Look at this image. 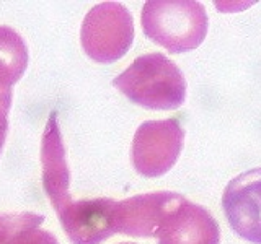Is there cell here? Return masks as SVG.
I'll return each instance as SVG.
<instances>
[{"label":"cell","instance_id":"6da1fadb","mask_svg":"<svg viewBox=\"0 0 261 244\" xmlns=\"http://www.w3.org/2000/svg\"><path fill=\"white\" fill-rule=\"evenodd\" d=\"M113 85L147 109H176L186 98V80L181 70L160 52L137 57L113 80Z\"/></svg>","mask_w":261,"mask_h":244},{"label":"cell","instance_id":"7a4b0ae2","mask_svg":"<svg viewBox=\"0 0 261 244\" xmlns=\"http://www.w3.org/2000/svg\"><path fill=\"white\" fill-rule=\"evenodd\" d=\"M147 38L171 54L193 51L207 35V13L194 0H149L141 15Z\"/></svg>","mask_w":261,"mask_h":244},{"label":"cell","instance_id":"3957f363","mask_svg":"<svg viewBox=\"0 0 261 244\" xmlns=\"http://www.w3.org/2000/svg\"><path fill=\"white\" fill-rule=\"evenodd\" d=\"M134 23L129 10L118 2H103L87 13L80 28L84 52L95 62L110 64L129 51Z\"/></svg>","mask_w":261,"mask_h":244},{"label":"cell","instance_id":"277c9868","mask_svg":"<svg viewBox=\"0 0 261 244\" xmlns=\"http://www.w3.org/2000/svg\"><path fill=\"white\" fill-rule=\"evenodd\" d=\"M185 130L176 119L147 120L134 134L130 158L136 171L145 177H159L175 166L183 150Z\"/></svg>","mask_w":261,"mask_h":244},{"label":"cell","instance_id":"5b68a950","mask_svg":"<svg viewBox=\"0 0 261 244\" xmlns=\"http://www.w3.org/2000/svg\"><path fill=\"white\" fill-rule=\"evenodd\" d=\"M183 200V195L168 191L114 200L111 210L113 231L134 238H155L163 218Z\"/></svg>","mask_w":261,"mask_h":244},{"label":"cell","instance_id":"8992f818","mask_svg":"<svg viewBox=\"0 0 261 244\" xmlns=\"http://www.w3.org/2000/svg\"><path fill=\"white\" fill-rule=\"evenodd\" d=\"M222 207L240 238L261 244V168L245 171L227 184Z\"/></svg>","mask_w":261,"mask_h":244},{"label":"cell","instance_id":"52a82bcc","mask_svg":"<svg viewBox=\"0 0 261 244\" xmlns=\"http://www.w3.org/2000/svg\"><path fill=\"white\" fill-rule=\"evenodd\" d=\"M155 238L159 244H219L220 231L209 210L185 199L163 218Z\"/></svg>","mask_w":261,"mask_h":244},{"label":"cell","instance_id":"ba28073f","mask_svg":"<svg viewBox=\"0 0 261 244\" xmlns=\"http://www.w3.org/2000/svg\"><path fill=\"white\" fill-rule=\"evenodd\" d=\"M113 203V199L72 200L61 214H57L70 242L100 244L114 234L111 223Z\"/></svg>","mask_w":261,"mask_h":244},{"label":"cell","instance_id":"9c48e42d","mask_svg":"<svg viewBox=\"0 0 261 244\" xmlns=\"http://www.w3.org/2000/svg\"><path fill=\"white\" fill-rule=\"evenodd\" d=\"M41 165H43L44 191L51 199L56 214H61L73 199L70 195V169L65 160L56 111L51 112L44 127L43 142H41Z\"/></svg>","mask_w":261,"mask_h":244},{"label":"cell","instance_id":"30bf717a","mask_svg":"<svg viewBox=\"0 0 261 244\" xmlns=\"http://www.w3.org/2000/svg\"><path fill=\"white\" fill-rule=\"evenodd\" d=\"M28 65V47L15 29L0 26V88L12 89Z\"/></svg>","mask_w":261,"mask_h":244},{"label":"cell","instance_id":"8fae6325","mask_svg":"<svg viewBox=\"0 0 261 244\" xmlns=\"http://www.w3.org/2000/svg\"><path fill=\"white\" fill-rule=\"evenodd\" d=\"M44 222V215L39 214H0V244L10 236L27 228H38Z\"/></svg>","mask_w":261,"mask_h":244},{"label":"cell","instance_id":"7c38bea8","mask_svg":"<svg viewBox=\"0 0 261 244\" xmlns=\"http://www.w3.org/2000/svg\"><path fill=\"white\" fill-rule=\"evenodd\" d=\"M2 244H59V242H57L53 233L39 230L38 226V228H27V230L15 233Z\"/></svg>","mask_w":261,"mask_h":244},{"label":"cell","instance_id":"4fadbf2b","mask_svg":"<svg viewBox=\"0 0 261 244\" xmlns=\"http://www.w3.org/2000/svg\"><path fill=\"white\" fill-rule=\"evenodd\" d=\"M12 106V89H4L0 88V109L8 112Z\"/></svg>","mask_w":261,"mask_h":244},{"label":"cell","instance_id":"5bb4252c","mask_svg":"<svg viewBox=\"0 0 261 244\" xmlns=\"http://www.w3.org/2000/svg\"><path fill=\"white\" fill-rule=\"evenodd\" d=\"M7 116H8V112L0 109V151H2V146L5 143V137H7V130H8Z\"/></svg>","mask_w":261,"mask_h":244},{"label":"cell","instance_id":"9a60e30c","mask_svg":"<svg viewBox=\"0 0 261 244\" xmlns=\"http://www.w3.org/2000/svg\"><path fill=\"white\" fill-rule=\"evenodd\" d=\"M124 244H130V242H124Z\"/></svg>","mask_w":261,"mask_h":244}]
</instances>
